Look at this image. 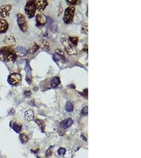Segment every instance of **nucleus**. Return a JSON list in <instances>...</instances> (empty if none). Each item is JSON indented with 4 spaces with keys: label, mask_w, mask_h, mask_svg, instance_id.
I'll return each instance as SVG.
<instances>
[{
    "label": "nucleus",
    "mask_w": 141,
    "mask_h": 158,
    "mask_svg": "<svg viewBox=\"0 0 141 158\" xmlns=\"http://www.w3.org/2000/svg\"><path fill=\"white\" fill-rule=\"evenodd\" d=\"M18 55L15 50L6 46L0 48V60L5 62H12L14 63L17 59Z\"/></svg>",
    "instance_id": "1"
},
{
    "label": "nucleus",
    "mask_w": 141,
    "mask_h": 158,
    "mask_svg": "<svg viewBox=\"0 0 141 158\" xmlns=\"http://www.w3.org/2000/svg\"><path fill=\"white\" fill-rule=\"evenodd\" d=\"M36 6L34 0H30L27 1L26 3V6L24 8L25 12L27 15L28 18L31 19L34 17L35 15V11H36Z\"/></svg>",
    "instance_id": "2"
},
{
    "label": "nucleus",
    "mask_w": 141,
    "mask_h": 158,
    "mask_svg": "<svg viewBox=\"0 0 141 158\" xmlns=\"http://www.w3.org/2000/svg\"><path fill=\"white\" fill-rule=\"evenodd\" d=\"M75 8L74 6H69L65 10V15L63 16V21L65 23L69 24L73 22L74 17Z\"/></svg>",
    "instance_id": "3"
},
{
    "label": "nucleus",
    "mask_w": 141,
    "mask_h": 158,
    "mask_svg": "<svg viewBox=\"0 0 141 158\" xmlns=\"http://www.w3.org/2000/svg\"><path fill=\"white\" fill-rule=\"evenodd\" d=\"M21 76L19 73H11L8 76V83L12 86L17 87L21 83Z\"/></svg>",
    "instance_id": "4"
},
{
    "label": "nucleus",
    "mask_w": 141,
    "mask_h": 158,
    "mask_svg": "<svg viewBox=\"0 0 141 158\" xmlns=\"http://www.w3.org/2000/svg\"><path fill=\"white\" fill-rule=\"evenodd\" d=\"M17 22L20 30L24 33H26L28 30V25L26 20V16L21 13L16 14Z\"/></svg>",
    "instance_id": "5"
},
{
    "label": "nucleus",
    "mask_w": 141,
    "mask_h": 158,
    "mask_svg": "<svg viewBox=\"0 0 141 158\" xmlns=\"http://www.w3.org/2000/svg\"><path fill=\"white\" fill-rule=\"evenodd\" d=\"M12 6L10 4H5L0 6V18L4 19L10 15Z\"/></svg>",
    "instance_id": "6"
},
{
    "label": "nucleus",
    "mask_w": 141,
    "mask_h": 158,
    "mask_svg": "<svg viewBox=\"0 0 141 158\" xmlns=\"http://www.w3.org/2000/svg\"><path fill=\"white\" fill-rule=\"evenodd\" d=\"M3 43L8 47L13 48L16 46V41L13 36H6L3 40Z\"/></svg>",
    "instance_id": "7"
},
{
    "label": "nucleus",
    "mask_w": 141,
    "mask_h": 158,
    "mask_svg": "<svg viewBox=\"0 0 141 158\" xmlns=\"http://www.w3.org/2000/svg\"><path fill=\"white\" fill-rule=\"evenodd\" d=\"M37 10L42 12L45 10L46 6L48 5V2L46 0H34Z\"/></svg>",
    "instance_id": "8"
},
{
    "label": "nucleus",
    "mask_w": 141,
    "mask_h": 158,
    "mask_svg": "<svg viewBox=\"0 0 141 158\" xmlns=\"http://www.w3.org/2000/svg\"><path fill=\"white\" fill-rule=\"evenodd\" d=\"M53 60L57 62L58 60H60L62 61L65 62V57L64 52L60 49L56 50L55 51V55H53Z\"/></svg>",
    "instance_id": "9"
},
{
    "label": "nucleus",
    "mask_w": 141,
    "mask_h": 158,
    "mask_svg": "<svg viewBox=\"0 0 141 158\" xmlns=\"http://www.w3.org/2000/svg\"><path fill=\"white\" fill-rule=\"evenodd\" d=\"M9 28V24L6 20L3 19H0V34L5 33L8 31Z\"/></svg>",
    "instance_id": "10"
},
{
    "label": "nucleus",
    "mask_w": 141,
    "mask_h": 158,
    "mask_svg": "<svg viewBox=\"0 0 141 158\" xmlns=\"http://www.w3.org/2000/svg\"><path fill=\"white\" fill-rule=\"evenodd\" d=\"M73 124H74V121L73 120V119L71 118H69L63 121L62 122L60 123V125L61 128L67 129L70 128Z\"/></svg>",
    "instance_id": "11"
},
{
    "label": "nucleus",
    "mask_w": 141,
    "mask_h": 158,
    "mask_svg": "<svg viewBox=\"0 0 141 158\" xmlns=\"http://www.w3.org/2000/svg\"><path fill=\"white\" fill-rule=\"evenodd\" d=\"M35 18H36V22H37L36 26H41L45 24V19L41 14H38L35 16Z\"/></svg>",
    "instance_id": "12"
},
{
    "label": "nucleus",
    "mask_w": 141,
    "mask_h": 158,
    "mask_svg": "<svg viewBox=\"0 0 141 158\" xmlns=\"http://www.w3.org/2000/svg\"><path fill=\"white\" fill-rule=\"evenodd\" d=\"M25 118L27 121L33 120L34 118V111L31 109H29L25 112Z\"/></svg>",
    "instance_id": "13"
},
{
    "label": "nucleus",
    "mask_w": 141,
    "mask_h": 158,
    "mask_svg": "<svg viewBox=\"0 0 141 158\" xmlns=\"http://www.w3.org/2000/svg\"><path fill=\"white\" fill-rule=\"evenodd\" d=\"M10 125L13 129L17 133L20 132V131L21 130V125H20V124H18L16 122L11 121L10 122Z\"/></svg>",
    "instance_id": "14"
},
{
    "label": "nucleus",
    "mask_w": 141,
    "mask_h": 158,
    "mask_svg": "<svg viewBox=\"0 0 141 158\" xmlns=\"http://www.w3.org/2000/svg\"><path fill=\"white\" fill-rule=\"evenodd\" d=\"M26 67L24 68V70L26 71V76L27 77H30V76H31V67L30 65V62L28 60H26Z\"/></svg>",
    "instance_id": "15"
},
{
    "label": "nucleus",
    "mask_w": 141,
    "mask_h": 158,
    "mask_svg": "<svg viewBox=\"0 0 141 158\" xmlns=\"http://www.w3.org/2000/svg\"><path fill=\"white\" fill-rule=\"evenodd\" d=\"M60 82V77H55L51 80V82H50V85L52 88H56L59 85Z\"/></svg>",
    "instance_id": "16"
},
{
    "label": "nucleus",
    "mask_w": 141,
    "mask_h": 158,
    "mask_svg": "<svg viewBox=\"0 0 141 158\" xmlns=\"http://www.w3.org/2000/svg\"><path fill=\"white\" fill-rule=\"evenodd\" d=\"M16 51L19 53L21 54L22 55H25L27 53V51L24 48L21 46H19L16 47Z\"/></svg>",
    "instance_id": "17"
},
{
    "label": "nucleus",
    "mask_w": 141,
    "mask_h": 158,
    "mask_svg": "<svg viewBox=\"0 0 141 158\" xmlns=\"http://www.w3.org/2000/svg\"><path fill=\"white\" fill-rule=\"evenodd\" d=\"M39 49V46L38 45L37 43L34 44V46H32V47H31L29 50L27 51V53L30 54H33L37 51L38 49Z\"/></svg>",
    "instance_id": "18"
},
{
    "label": "nucleus",
    "mask_w": 141,
    "mask_h": 158,
    "mask_svg": "<svg viewBox=\"0 0 141 158\" xmlns=\"http://www.w3.org/2000/svg\"><path fill=\"white\" fill-rule=\"evenodd\" d=\"M65 51L67 52V54H68L69 55H73L77 54L76 50L73 49V47H71V46L65 47Z\"/></svg>",
    "instance_id": "19"
},
{
    "label": "nucleus",
    "mask_w": 141,
    "mask_h": 158,
    "mask_svg": "<svg viewBox=\"0 0 141 158\" xmlns=\"http://www.w3.org/2000/svg\"><path fill=\"white\" fill-rule=\"evenodd\" d=\"M65 108H66V110H67L68 112H73V111H74V105H73L72 103L70 102V101H68L67 103H66V106H65Z\"/></svg>",
    "instance_id": "20"
},
{
    "label": "nucleus",
    "mask_w": 141,
    "mask_h": 158,
    "mask_svg": "<svg viewBox=\"0 0 141 158\" xmlns=\"http://www.w3.org/2000/svg\"><path fill=\"white\" fill-rule=\"evenodd\" d=\"M20 139L22 143H26L29 140V138L26 134L23 133L20 134Z\"/></svg>",
    "instance_id": "21"
},
{
    "label": "nucleus",
    "mask_w": 141,
    "mask_h": 158,
    "mask_svg": "<svg viewBox=\"0 0 141 158\" xmlns=\"http://www.w3.org/2000/svg\"><path fill=\"white\" fill-rule=\"evenodd\" d=\"M66 2H67L68 4L69 5H78L81 3V1L80 0H76V1H74V0H67Z\"/></svg>",
    "instance_id": "22"
},
{
    "label": "nucleus",
    "mask_w": 141,
    "mask_h": 158,
    "mask_svg": "<svg viewBox=\"0 0 141 158\" xmlns=\"http://www.w3.org/2000/svg\"><path fill=\"white\" fill-rule=\"evenodd\" d=\"M69 41H70L71 43L74 44V46H76L78 43V38L77 37H71L70 36L69 38Z\"/></svg>",
    "instance_id": "23"
},
{
    "label": "nucleus",
    "mask_w": 141,
    "mask_h": 158,
    "mask_svg": "<svg viewBox=\"0 0 141 158\" xmlns=\"http://www.w3.org/2000/svg\"><path fill=\"white\" fill-rule=\"evenodd\" d=\"M35 122L37 123L38 125H39L41 130L45 129V123L43 121L41 120H35Z\"/></svg>",
    "instance_id": "24"
},
{
    "label": "nucleus",
    "mask_w": 141,
    "mask_h": 158,
    "mask_svg": "<svg viewBox=\"0 0 141 158\" xmlns=\"http://www.w3.org/2000/svg\"><path fill=\"white\" fill-rule=\"evenodd\" d=\"M81 31H82L83 33L85 34H88V24L86 23L84 24L82 26V29H81Z\"/></svg>",
    "instance_id": "25"
},
{
    "label": "nucleus",
    "mask_w": 141,
    "mask_h": 158,
    "mask_svg": "<svg viewBox=\"0 0 141 158\" xmlns=\"http://www.w3.org/2000/svg\"><path fill=\"white\" fill-rule=\"evenodd\" d=\"M66 150L63 148H61L58 151V153L60 156H63L66 153Z\"/></svg>",
    "instance_id": "26"
},
{
    "label": "nucleus",
    "mask_w": 141,
    "mask_h": 158,
    "mask_svg": "<svg viewBox=\"0 0 141 158\" xmlns=\"http://www.w3.org/2000/svg\"><path fill=\"white\" fill-rule=\"evenodd\" d=\"M42 46L43 49H47L48 48H49V43L46 41H43L42 43Z\"/></svg>",
    "instance_id": "27"
},
{
    "label": "nucleus",
    "mask_w": 141,
    "mask_h": 158,
    "mask_svg": "<svg viewBox=\"0 0 141 158\" xmlns=\"http://www.w3.org/2000/svg\"><path fill=\"white\" fill-rule=\"evenodd\" d=\"M88 107L86 106L82 110V115L84 116L87 115H88Z\"/></svg>",
    "instance_id": "28"
},
{
    "label": "nucleus",
    "mask_w": 141,
    "mask_h": 158,
    "mask_svg": "<svg viewBox=\"0 0 141 158\" xmlns=\"http://www.w3.org/2000/svg\"><path fill=\"white\" fill-rule=\"evenodd\" d=\"M82 95L84 96L86 99H88V89L84 90V91L82 92Z\"/></svg>",
    "instance_id": "29"
},
{
    "label": "nucleus",
    "mask_w": 141,
    "mask_h": 158,
    "mask_svg": "<svg viewBox=\"0 0 141 158\" xmlns=\"http://www.w3.org/2000/svg\"><path fill=\"white\" fill-rule=\"evenodd\" d=\"M24 97H26V98H28V97H30V95H31V92L30 91H24Z\"/></svg>",
    "instance_id": "30"
},
{
    "label": "nucleus",
    "mask_w": 141,
    "mask_h": 158,
    "mask_svg": "<svg viewBox=\"0 0 141 158\" xmlns=\"http://www.w3.org/2000/svg\"><path fill=\"white\" fill-rule=\"evenodd\" d=\"M52 154V152L51 151V150L50 149H48L46 152L45 155H46L47 157H49V156H51Z\"/></svg>",
    "instance_id": "31"
},
{
    "label": "nucleus",
    "mask_w": 141,
    "mask_h": 158,
    "mask_svg": "<svg viewBox=\"0 0 141 158\" xmlns=\"http://www.w3.org/2000/svg\"><path fill=\"white\" fill-rule=\"evenodd\" d=\"M26 81L27 82V83H28L29 84H31V79H30V78L29 77H27V76H26Z\"/></svg>",
    "instance_id": "32"
},
{
    "label": "nucleus",
    "mask_w": 141,
    "mask_h": 158,
    "mask_svg": "<svg viewBox=\"0 0 141 158\" xmlns=\"http://www.w3.org/2000/svg\"><path fill=\"white\" fill-rule=\"evenodd\" d=\"M15 113V110H14L13 109H11V110H10V112H9V115H14Z\"/></svg>",
    "instance_id": "33"
},
{
    "label": "nucleus",
    "mask_w": 141,
    "mask_h": 158,
    "mask_svg": "<svg viewBox=\"0 0 141 158\" xmlns=\"http://www.w3.org/2000/svg\"></svg>",
    "instance_id": "34"
}]
</instances>
